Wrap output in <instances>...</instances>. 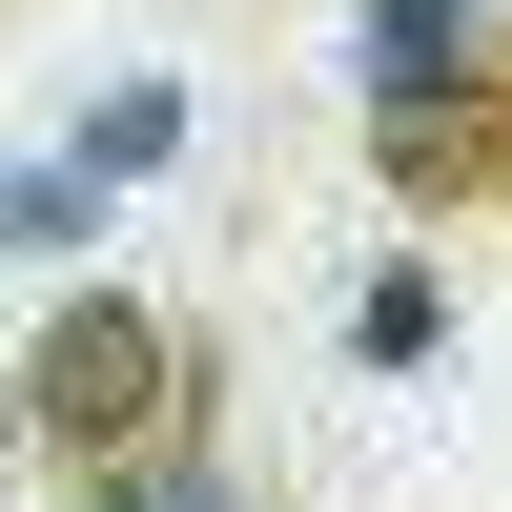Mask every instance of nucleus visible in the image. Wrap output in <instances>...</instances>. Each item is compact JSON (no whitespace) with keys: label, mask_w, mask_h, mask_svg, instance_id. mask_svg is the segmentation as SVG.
<instances>
[{"label":"nucleus","mask_w":512,"mask_h":512,"mask_svg":"<svg viewBox=\"0 0 512 512\" xmlns=\"http://www.w3.org/2000/svg\"><path fill=\"white\" fill-rule=\"evenodd\" d=\"M103 226V185H82V164H21V185H0V246H82Z\"/></svg>","instance_id":"nucleus-6"},{"label":"nucleus","mask_w":512,"mask_h":512,"mask_svg":"<svg viewBox=\"0 0 512 512\" xmlns=\"http://www.w3.org/2000/svg\"><path fill=\"white\" fill-rule=\"evenodd\" d=\"M205 390H226V349H205L164 287H62L41 308V349L0 369V451H41V472H144V451L205 431Z\"/></svg>","instance_id":"nucleus-1"},{"label":"nucleus","mask_w":512,"mask_h":512,"mask_svg":"<svg viewBox=\"0 0 512 512\" xmlns=\"http://www.w3.org/2000/svg\"><path fill=\"white\" fill-rule=\"evenodd\" d=\"M410 21H451V41H512V0H410Z\"/></svg>","instance_id":"nucleus-7"},{"label":"nucleus","mask_w":512,"mask_h":512,"mask_svg":"<svg viewBox=\"0 0 512 512\" xmlns=\"http://www.w3.org/2000/svg\"><path fill=\"white\" fill-rule=\"evenodd\" d=\"M62 512H267V492L226 472V431H185V451H144V472H82Z\"/></svg>","instance_id":"nucleus-3"},{"label":"nucleus","mask_w":512,"mask_h":512,"mask_svg":"<svg viewBox=\"0 0 512 512\" xmlns=\"http://www.w3.org/2000/svg\"><path fill=\"white\" fill-rule=\"evenodd\" d=\"M451 349V267H369L349 287V369H431Z\"/></svg>","instance_id":"nucleus-4"},{"label":"nucleus","mask_w":512,"mask_h":512,"mask_svg":"<svg viewBox=\"0 0 512 512\" xmlns=\"http://www.w3.org/2000/svg\"><path fill=\"white\" fill-rule=\"evenodd\" d=\"M164 144H185V82H123V103H82V144H62V164H82V185H144Z\"/></svg>","instance_id":"nucleus-5"},{"label":"nucleus","mask_w":512,"mask_h":512,"mask_svg":"<svg viewBox=\"0 0 512 512\" xmlns=\"http://www.w3.org/2000/svg\"><path fill=\"white\" fill-rule=\"evenodd\" d=\"M369 185L390 205H431V226H512V41H451V21H410V0H369Z\"/></svg>","instance_id":"nucleus-2"}]
</instances>
